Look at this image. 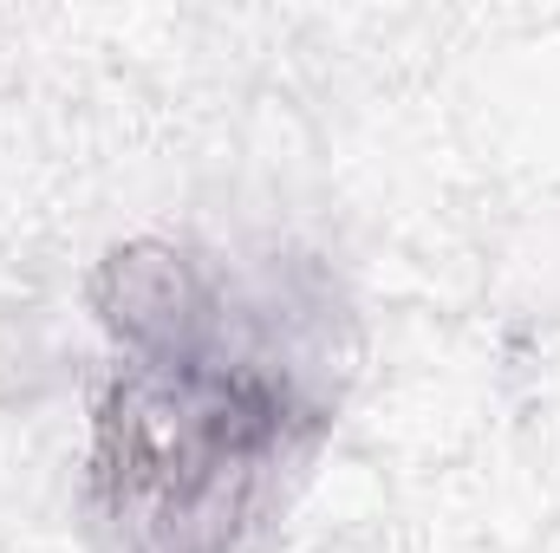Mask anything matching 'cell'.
I'll return each mask as SVG.
<instances>
[{
	"mask_svg": "<svg viewBox=\"0 0 560 553\" xmlns=\"http://www.w3.org/2000/svg\"><path fill=\"white\" fill-rule=\"evenodd\" d=\"M92 553H268L346 385L352 306L300 248L131 242L92 274Z\"/></svg>",
	"mask_w": 560,
	"mask_h": 553,
	"instance_id": "6da1fadb",
	"label": "cell"
}]
</instances>
